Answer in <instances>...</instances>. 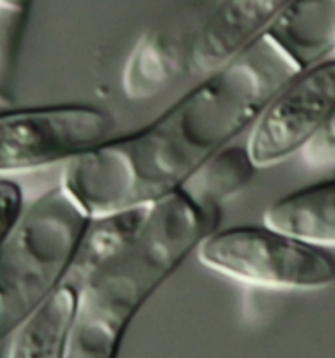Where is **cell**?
Here are the masks:
<instances>
[{"label": "cell", "mask_w": 335, "mask_h": 358, "mask_svg": "<svg viewBox=\"0 0 335 358\" xmlns=\"http://www.w3.org/2000/svg\"><path fill=\"white\" fill-rule=\"evenodd\" d=\"M291 78L258 40L143 129L108 138L71 159L61 187L89 217L152 206L252 129L263 107Z\"/></svg>", "instance_id": "cell-1"}, {"label": "cell", "mask_w": 335, "mask_h": 358, "mask_svg": "<svg viewBox=\"0 0 335 358\" xmlns=\"http://www.w3.org/2000/svg\"><path fill=\"white\" fill-rule=\"evenodd\" d=\"M220 220L222 206L184 185L148 206L129 247L79 291L66 358H117L131 319Z\"/></svg>", "instance_id": "cell-2"}, {"label": "cell", "mask_w": 335, "mask_h": 358, "mask_svg": "<svg viewBox=\"0 0 335 358\" xmlns=\"http://www.w3.org/2000/svg\"><path fill=\"white\" fill-rule=\"evenodd\" d=\"M89 219L61 185L23 209L0 243V342L61 285Z\"/></svg>", "instance_id": "cell-3"}, {"label": "cell", "mask_w": 335, "mask_h": 358, "mask_svg": "<svg viewBox=\"0 0 335 358\" xmlns=\"http://www.w3.org/2000/svg\"><path fill=\"white\" fill-rule=\"evenodd\" d=\"M209 270L268 289L314 291L335 285V255L280 230L240 225L217 230L197 248Z\"/></svg>", "instance_id": "cell-4"}, {"label": "cell", "mask_w": 335, "mask_h": 358, "mask_svg": "<svg viewBox=\"0 0 335 358\" xmlns=\"http://www.w3.org/2000/svg\"><path fill=\"white\" fill-rule=\"evenodd\" d=\"M115 119L87 103L0 112V174L27 173L81 157L111 138Z\"/></svg>", "instance_id": "cell-5"}, {"label": "cell", "mask_w": 335, "mask_h": 358, "mask_svg": "<svg viewBox=\"0 0 335 358\" xmlns=\"http://www.w3.org/2000/svg\"><path fill=\"white\" fill-rule=\"evenodd\" d=\"M334 107L335 56L287 79L259 112L245 147L257 169L299 153Z\"/></svg>", "instance_id": "cell-6"}, {"label": "cell", "mask_w": 335, "mask_h": 358, "mask_svg": "<svg viewBox=\"0 0 335 358\" xmlns=\"http://www.w3.org/2000/svg\"><path fill=\"white\" fill-rule=\"evenodd\" d=\"M204 18L181 8L153 23L136 40L122 69V91L130 101H146L191 69L194 45Z\"/></svg>", "instance_id": "cell-7"}, {"label": "cell", "mask_w": 335, "mask_h": 358, "mask_svg": "<svg viewBox=\"0 0 335 358\" xmlns=\"http://www.w3.org/2000/svg\"><path fill=\"white\" fill-rule=\"evenodd\" d=\"M292 0H220L204 18L191 69L212 74L232 63L265 35Z\"/></svg>", "instance_id": "cell-8"}, {"label": "cell", "mask_w": 335, "mask_h": 358, "mask_svg": "<svg viewBox=\"0 0 335 358\" xmlns=\"http://www.w3.org/2000/svg\"><path fill=\"white\" fill-rule=\"evenodd\" d=\"M294 74L335 55V0H292L259 38Z\"/></svg>", "instance_id": "cell-9"}, {"label": "cell", "mask_w": 335, "mask_h": 358, "mask_svg": "<svg viewBox=\"0 0 335 358\" xmlns=\"http://www.w3.org/2000/svg\"><path fill=\"white\" fill-rule=\"evenodd\" d=\"M146 210L148 206L89 219L61 282L79 293L107 263L129 247L143 224Z\"/></svg>", "instance_id": "cell-10"}, {"label": "cell", "mask_w": 335, "mask_h": 358, "mask_svg": "<svg viewBox=\"0 0 335 358\" xmlns=\"http://www.w3.org/2000/svg\"><path fill=\"white\" fill-rule=\"evenodd\" d=\"M79 293L61 282L8 337L6 358H66Z\"/></svg>", "instance_id": "cell-11"}, {"label": "cell", "mask_w": 335, "mask_h": 358, "mask_svg": "<svg viewBox=\"0 0 335 358\" xmlns=\"http://www.w3.org/2000/svg\"><path fill=\"white\" fill-rule=\"evenodd\" d=\"M263 224L319 247H335V179L283 196L265 210Z\"/></svg>", "instance_id": "cell-12"}, {"label": "cell", "mask_w": 335, "mask_h": 358, "mask_svg": "<svg viewBox=\"0 0 335 358\" xmlns=\"http://www.w3.org/2000/svg\"><path fill=\"white\" fill-rule=\"evenodd\" d=\"M255 173L257 166L247 148L229 145L202 164L184 186L197 196L224 207L225 202L240 194L252 182Z\"/></svg>", "instance_id": "cell-13"}, {"label": "cell", "mask_w": 335, "mask_h": 358, "mask_svg": "<svg viewBox=\"0 0 335 358\" xmlns=\"http://www.w3.org/2000/svg\"><path fill=\"white\" fill-rule=\"evenodd\" d=\"M299 155L306 166L314 171L335 168V107Z\"/></svg>", "instance_id": "cell-14"}, {"label": "cell", "mask_w": 335, "mask_h": 358, "mask_svg": "<svg viewBox=\"0 0 335 358\" xmlns=\"http://www.w3.org/2000/svg\"><path fill=\"white\" fill-rule=\"evenodd\" d=\"M23 214L20 186L10 179L0 178V243L8 237Z\"/></svg>", "instance_id": "cell-15"}]
</instances>
